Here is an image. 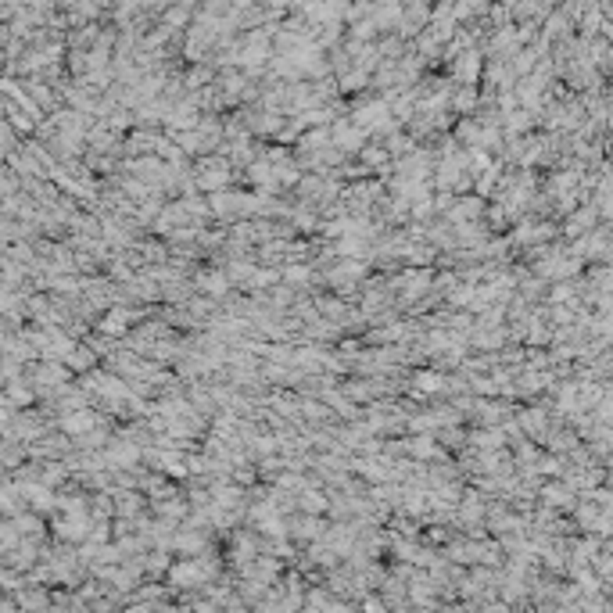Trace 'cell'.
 <instances>
[{
    "label": "cell",
    "instance_id": "cell-8",
    "mask_svg": "<svg viewBox=\"0 0 613 613\" xmlns=\"http://www.w3.org/2000/svg\"><path fill=\"white\" fill-rule=\"evenodd\" d=\"M549 298H552V302H571V298H574V284H556Z\"/></svg>",
    "mask_w": 613,
    "mask_h": 613
},
{
    "label": "cell",
    "instance_id": "cell-9",
    "mask_svg": "<svg viewBox=\"0 0 613 613\" xmlns=\"http://www.w3.org/2000/svg\"><path fill=\"white\" fill-rule=\"evenodd\" d=\"M190 613H219V606H215L212 599H201V602H194V606H190Z\"/></svg>",
    "mask_w": 613,
    "mask_h": 613
},
{
    "label": "cell",
    "instance_id": "cell-4",
    "mask_svg": "<svg viewBox=\"0 0 613 613\" xmlns=\"http://www.w3.org/2000/svg\"><path fill=\"white\" fill-rule=\"evenodd\" d=\"M542 498H545L549 506H571V488H567V484L549 481V484L542 488Z\"/></svg>",
    "mask_w": 613,
    "mask_h": 613
},
{
    "label": "cell",
    "instance_id": "cell-2",
    "mask_svg": "<svg viewBox=\"0 0 613 613\" xmlns=\"http://www.w3.org/2000/svg\"><path fill=\"white\" fill-rule=\"evenodd\" d=\"M456 79L463 83V86H474V79L481 76V54L477 50H466L463 58H456Z\"/></svg>",
    "mask_w": 613,
    "mask_h": 613
},
{
    "label": "cell",
    "instance_id": "cell-1",
    "mask_svg": "<svg viewBox=\"0 0 613 613\" xmlns=\"http://www.w3.org/2000/svg\"><path fill=\"white\" fill-rule=\"evenodd\" d=\"M194 183L205 187V190H222V187L230 183V161H227V158H205V161L197 165Z\"/></svg>",
    "mask_w": 613,
    "mask_h": 613
},
{
    "label": "cell",
    "instance_id": "cell-6",
    "mask_svg": "<svg viewBox=\"0 0 613 613\" xmlns=\"http://www.w3.org/2000/svg\"><path fill=\"white\" fill-rule=\"evenodd\" d=\"M302 506H305L309 513H323V510H326V495H319L316 488H305V495H302Z\"/></svg>",
    "mask_w": 613,
    "mask_h": 613
},
{
    "label": "cell",
    "instance_id": "cell-5",
    "mask_svg": "<svg viewBox=\"0 0 613 613\" xmlns=\"http://www.w3.org/2000/svg\"><path fill=\"white\" fill-rule=\"evenodd\" d=\"M416 387H420V391H441V387H445V377L441 373H416V380H413Z\"/></svg>",
    "mask_w": 613,
    "mask_h": 613
},
{
    "label": "cell",
    "instance_id": "cell-7",
    "mask_svg": "<svg viewBox=\"0 0 613 613\" xmlns=\"http://www.w3.org/2000/svg\"><path fill=\"white\" fill-rule=\"evenodd\" d=\"M474 104H477V90H474V86H459V93H456V108L466 111V108H474Z\"/></svg>",
    "mask_w": 613,
    "mask_h": 613
},
{
    "label": "cell",
    "instance_id": "cell-3",
    "mask_svg": "<svg viewBox=\"0 0 613 613\" xmlns=\"http://www.w3.org/2000/svg\"><path fill=\"white\" fill-rule=\"evenodd\" d=\"M227 287H230L227 273H201L197 276V291H205L212 298H222V294H227Z\"/></svg>",
    "mask_w": 613,
    "mask_h": 613
}]
</instances>
